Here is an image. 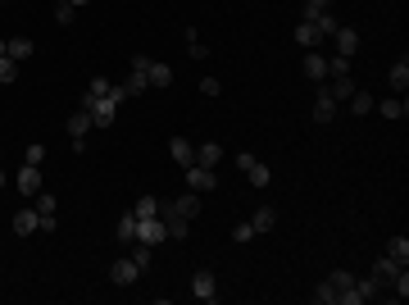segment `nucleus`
<instances>
[{"label":"nucleus","instance_id":"f257e3e1","mask_svg":"<svg viewBox=\"0 0 409 305\" xmlns=\"http://www.w3.org/2000/svg\"><path fill=\"white\" fill-rule=\"evenodd\" d=\"M123 100H128V91H123V87H110V96L82 105V110L91 114V128H114V119H119V105H123Z\"/></svg>","mask_w":409,"mask_h":305},{"label":"nucleus","instance_id":"f03ea898","mask_svg":"<svg viewBox=\"0 0 409 305\" xmlns=\"http://www.w3.org/2000/svg\"><path fill=\"white\" fill-rule=\"evenodd\" d=\"M32 201H37V205H32V209H37V228H41V233H55V223H60V219H55V214H60V201H55L46 187L32 196Z\"/></svg>","mask_w":409,"mask_h":305},{"label":"nucleus","instance_id":"7ed1b4c3","mask_svg":"<svg viewBox=\"0 0 409 305\" xmlns=\"http://www.w3.org/2000/svg\"><path fill=\"white\" fill-rule=\"evenodd\" d=\"M182 183L191 187V192H214V187H219V169H204V164H187L182 169Z\"/></svg>","mask_w":409,"mask_h":305},{"label":"nucleus","instance_id":"20e7f679","mask_svg":"<svg viewBox=\"0 0 409 305\" xmlns=\"http://www.w3.org/2000/svg\"><path fill=\"white\" fill-rule=\"evenodd\" d=\"M237 169H241V174H246L255 187H273V169L264 164V160H255L250 150H241V155H237Z\"/></svg>","mask_w":409,"mask_h":305},{"label":"nucleus","instance_id":"39448f33","mask_svg":"<svg viewBox=\"0 0 409 305\" xmlns=\"http://www.w3.org/2000/svg\"><path fill=\"white\" fill-rule=\"evenodd\" d=\"M136 242H145L150 251H155V246H164V242H169V228H164V219H160V214L136 219Z\"/></svg>","mask_w":409,"mask_h":305},{"label":"nucleus","instance_id":"423d86ee","mask_svg":"<svg viewBox=\"0 0 409 305\" xmlns=\"http://www.w3.org/2000/svg\"><path fill=\"white\" fill-rule=\"evenodd\" d=\"M191 297L204 301V305L219 301V278H214V269H196V273H191Z\"/></svg>","mask_w":409,"mask_h":305},{"label":"nucleus","instance_id":"0eeeda50","mask_svg":"<svg viewBox=\"0 0 409 305\" xmlns=\"http://www.w3.org/2000/svg\"><path fill=\"white\" fill-rule=\"evenodd\" d=\"M136 278H141V264H136L132 255H119V260L110 264V283H114V287H132Z\"/></svg>","mask_w":409,"mask_h":305},{"label":"nucleus","instance_id":"6e6552de","mask_svg":"<svg viewBox=\"0 0 409 305\" xmlns=\"http://www.w3.org/2000/svg\"><path fill=\"white\" fill-rule=\"evenodd\" d=\"M145 73H150V60H145V55H132V73H128V82H123L128 100H132V96H141V91L150 87V78H145Z\"/></svg>","mask_w":409,"mask_h":305},{"label":"nucleus","instance_id":"1a4fd4ad","mask_svg":"<svg viewBox=\"0 0 409 305\" xmlns=\"http://www.w3.org/2000/svg\"><path fill=\"white\" fill-rule=\"evenodd\" d=\"M86 132H91V114L77 105V110L68 114V137H73V150H86Z\"/></svg>","mask_w":409,"mask_h":305},{"label":"nucleus","instance_id":"9d476101","mask_svg":"<svg viewBox=\"0 0 409 305\" xmlns=\"http://www.w3.org/2000/svg\"><path fill=\"white\" fill-rule=\"evenodd\" d=\"M14 187H18V196L32 201V196L41 192V164H23V169H18V178H14Z\"/></svg>","mask_w":409,"mask_h":305},{"label":"nucleus","instance_id":"9b49d317","mask_svg":"<svg viewBox=\"0 0 409 305\" xmlns=\"http://www.w3.org/2000/svg\"><path fill=\"white\" fill-rule=\"evenodd\" d=\"M309 114H314V123H332L337 114H341V105H337L332 96H327V87H323V82H318V96H314V110H309Z\"/></svg>","mask_w":409,"mask_h":305},{"label":"nucleus","instance_id":"f8f14e48","mask_svg":"<svg viewBox=\"0 0 409 305\" xmlns=\"http://www.w3.org/2000/svg\"><path fill=\"white\" fill-rule=\"evenodd\" d=\"M300 73H305L309 82H323V78H327V55H323V51H305V64H300Z\"/></svg>","mask_w":409,"mask_h":305},{"label":"nucleus","instance_id":"ddd939ff","mask_svg":"<svg viewBox=\"0 0 409 305\" xmlns=\"http://www.w3.org/2000/svg\"><path fill=\"white\" fill-rule=\"evenodd\" d=\"M169 155H173V164H178V169L196 164V141H187V137H173V141H169Z\"/></svg>","mask_w":409,"mask_h":305},{"label":"nucleus","instance_id":"4468645a","mask_svg":"<svg viewBox=\"0 0 409 305\" xmlns=\"http://www.w3.org/2000/svg\"><path fill=\"white\" fill-rule=\"evenodd\" d=\"M405 264H396L391 255H377V264H373V278H377V287H391L396 283V273H401Z\"/></svg>","mask_w":409,"mask_h":305},{"label":"nucleus","instance_id":"2eb2a0df","mask_svg":"<svg viewBox=\"0 0 409 305\" xmlns=\"http://www.w3.org/2000/svg\"><path fill=\"white\" fill-rule=\"evenodd\" d=\"M291 41H296L300 51H318V41H323V37L314 32V23H309V18H300V23H296V32H291Z\"/></svg>","mask_w":409,"mask_h":305},{"label":"nucleus","instance_id":"dca6fc26","mask_svg":"<svg viewBox=\"0 0 409 305\" xmlns=\"http://www.w3.org/2000/svg\"><path fill=\"white\" fill-rule=\"evenodd\" d=\"M5 55L23 64V60H32V55H37V41H32V37H9V41H5Z\"/></svg>","mask_w":409,"mask_h":305},{"label":"nucleus","instance_id":"f3484780","mask_svg":"<svg viewBox=\"0 0 409 305\" xmlns=\"http://www.w3.org/2000/svg\"><path fill=\"white\" fill-rule=\"evenodd\" d=\"M305 18H309V23H314V32H318V37H323V41H327V37H332V32H337V27H341V23H337V18H332V9H309V14H305Z\"/></svg>","mask_w":409,"mask_h":305},{"label":"nucleus","instance_id":"a211bd4d","mask_svg":"<svg viewBox=\"0 0 409 305\" xmlns=\"http://www.w3.org/2000/svg\"><path fill=\"white\" fill-rule=\"evenodd\" d=\"M9 228H14V237H32L37 233V209H14V219H9Z\"/></svg>","mask_w":409,"mask_h":305},{"label":"nucleus","instance_id":"6ab92c4d","mask_svg":"<svg viewBox=\"0 0 409 305\" xmlns=\"http://www.w3.org/2000/svg\"><path fill=\"white\" fill-rule=\"evenodd\" d=\"M332 41H337V55H355L359 51V32H355V27H346V23L332 32Z\"/></svg>","mask_w":409,"mask_h":305},{"label":"nucleus","instance_id":"aec40b11","mask_svg":"<svg viewBox=\"0 0 409 305\" xmlns=\"http://www.w3.org/2000/svg\"><path fill=\"white\" fill-rule=\"evenodd\" d=\"M114 237H119L123 246H132V242H136V214H132V209L114 219Z\"/></svg>","mask_w":409,"mask_h":305},{"label":"nucleus","instance_id":"412c9836","mask_svg":"<svg viewBox=\"0 0 409 305\" xmlns=\"http://www.w3.org/2000/svg\"><path fill=\"white\" fill-rule=\"evenodd\" d=\"M250 228H255V233H273V228H278V209H273V205H259L255 214H250Z\"/></svg>","mask_w":409,"mask_h":305},{"label":"nucleus","instance_id":"4be33fe9","mask_svg":"<svg viewBox=\"0 0 409 305\" xmlns=\"http://www.w3.org/2000/svg\"><path fill=\"white\" fill-rule=\"evenodd\" d=\"M219 160H223V146H219V141H200V146H196V164L219 169Z\"/></svg>","mask_w":409,"mask_h":305},{"label":"nucleus","instance_id":"5701e85b","mask_svg":"<svg viewBox=\"0 0 409 305\" xmlns=\"http://www.w3.org/2000/svg\"><path fill=\"white\" fill-rule=\"evenodd\" d=\"M387 82H391L396 96H405V91H409V64H405V60H396V64H391V73H387Z\"/></svg>","mask_w":409,"mask_h":305},{"label":"nucleus","instance_id":"b1692460","mask_svg":"<svg viewBox=\"0 0 409 305\" xmlns=\"http://www.w3.org/2000/svg\"><path fill=\"white\" fill-rule=\"evenodd\" d=\"M145 78H150V87H173V69H169V64H164V60H150V73H145Z\"/></svg>","mask_w":409,"mask_h":305},{"label":"nucleus","instance_id":"393cba45","mask_svg":"<svg viewBox=\"0 0 409 305\" xmlns=\"http://www.w3.org/2000/svg\"><path fill=\"white\" fill-rule=\"evenodd\" d=\"M377 114H382V119H405L409 114V105H405V96H387L382 105H373Z\"/></svg>","mask_w":409,"mask_h":305},{"label":"nucleus","instance_id":"a878e982","mask_svg":"<svg viewBox=\"0 0 409 305\" xmlns=\"http://www.w3.org/2000/svg\"><path fill=\"white\" fill-rule=\"evenodd\" d=\"M173 205H178V214H182V219H196V214H200V192H191V187H187V192H182Z\"/></svg>","mask_w":409,"mask_h":305},{"label":"nucleus","instance_id":"bb28decb","mask_svg":"<svg viewBox=\"0 0 409 305\" xmlns=\"http://www.w3.org/2000/svg\"><path fill=\"white\" fill-rule=\"evenodd\" d=\"M164 228H169V242H187V237H191V223L182 214H169V219H164Z\"/></svg>","mask_w":409,"mask_h":305},{"label":"nucleus","instance_id":"cd10ccee","mask_svg":"<svg viewBox=\"0 0 409 305\" xmlns=\"http://www.w3.org/2000/svg\"><path fill=\"white\" fill-rule=\"evenodd\" d=\"M110 87H114L110 78H91V82H86V91H82V100H77V105H91V100L110 96Z\"/></svg>","mask_w":409,"mask_h":305},{"label":"nucleus","instance_id":"c85d7f7f","mask_svg":"<svg viewBox=\"0 0 409 305\" xmlns=\"http://www.w3.org/2000/svg\"><path fill=\"white\" fill-rule=\"evenodd\" d=\"M346 105H350V114H359V119H364V114H373V105H377V100L368 96V91H359V87H355V91H350V100H346Z\"/></svg>","mask_w":409,"mask_h":305},{"label":"nucleus","instance_id":"c756f323","mask_svg":"<svg viewBox=\"0 0 409 305\" xmlns=\"http://www.w3.org/2000/svg\"><path fill=\"white\" fill-rule=\"evenodd\" d=\"M327 287H332V292H337V301H341V292H350V287H355V273L332 269V273H327Z\"/></svg>","mask_w":409,"mask_h":305},{"label":"nucleus","instance_id":"7c9ffc66","mask_svg":"<svg viewBox=\"0 0 409 305\" xmlns=\"http://www.w3.org/2000/svg\"><path fill=\"white\" fill-rule=\"evenodd\" d=\"M387 255H391L396 264H409V237H405V233L391 237V242H387Z\"/></svg>","mask_w":409,"mask_h":305},{"label":"nucleus","instance_id":"2f4dec72","mask_svg":"<svg viewBox=\"0 0 409 305\" xmlns=\"http://www.w3.org/2000/svg\"><path fill=\"white\" fill-rule=\"evenodd\" d=\"M350 91H355V78L346 73V78H332V91H327V96L341 105V100H350Z\"/></svg>","mask_w":409,"mask_h":305},{"label":"nucleus","instance_id":"473e14b6","mask_svg":"<svg viewBox=\"0 0 409 305\" xmlns=\"http://www.w3.org/2000/svg\"><path fill=\"white\" fill-rule=\"evenodd\" d=\"M132 214H136V219H150V214H160V196H136Z\"/></svg>","mask_w":409,"mask_h":305},{"label":"nucleus","instance_id":"72a5a7b5","mask_svg":"<svg viewBox=\"0 0 409 305\" xmlns=\"http://www.w3.org/2000/svg\"><path fill=\"white\" fill-rule=\"evenodd\" d=\"M182 37H187V46H191V60H209V46L200 41V32H196V27H187Z\"/></svg>","mask_w":409,"mask_h":305},{"label":"nucleus","instance_id":"f704fd0d","mask_svg":"<svg viewBox=\"0 0 409 305\" xmlns=\"http://www.w3.org/2000/svg\"><path fill=\"white\" fill-rule=\"evenodd\" d=\"M0 82H18V60H9V55H0Z\"/></svg>","mask_w":409,"mask_h":305},{"label":"nucleus","instance_id":"c9c22d12","mask_svg":"<svg viewBox=\"0 0 409 305\" xmlns=\"http://www.w3.org/2000/svg\"><path fill=\"white\" fill-rule=\"evenodd\" d=\"M327 73H332V78H346V73H350V55H332V60H327Z\"/></svg>","mask_w":409,"mask_h":305},{"label":"nucleus","instance_id":"e433bc0d","mask_svg":"<svg viewBox=\"0 0 409 305\" xmlns=\"http://www.w3.org/2000/svg\"><path fill=\"white\" fill-rule=\"evenodd\" d=\"M355 292H359V297H364V301H373V297H377V292H382V287H377V278H355Z\"/></svg>","mask_w":409,"mask_h":305},{"label":"nucleus","instance_id":"4c0bfd02","mask_svg":"<svg viewBox=\"0 0 409 305\" xmlns=\"http://www.w3.org/2000/svg\"><path fill=\"white\" fill-rule=\"evenodd\" d=\"M73 14H77V9L68 5V0H55V23H64V27H68V23H73Z\"/></svg>","mask_w":409,"mask_h":305},{"label":"nucleus","instance_id":"58836bf2","mask_svg":"<svg viewBox=\"0 0 409 305\" xmlns=\"http://www.w3.org/2000/svg\"><path fill=\"white\" fill-rule=\"evenodd\" d=\"M314 301L318 305H337V292L327 287V283H318V287H314Z\"/></svg>","mask_w":409,"mask_h":305},{"label":"nucleus","instance_id":"ea45409f","mask_svg":"<svg viewBox=\"0 0 409 305\" xmlns=\"http://www.w3.org/2000/svg\"><path fill=\"white\" fill-rule=\"evenodd\" d=\"M391 292H396V297H401V301L409 297V273H405V269H401V273H396V283H391Z\"/></svg>","mask_w":409,"mask_h":305},{"label":"nucleus","instance_id":"a19ab883","mask_svg":"<svg viewBox=\"0 0 409 305\" xmlns=\"http://www.w3.org/2000/svg\"><path fill=\"white\" fill-rule=\"evenodd\" d=\"M250 237H255V228H250V219H246V223H237V228H232V242H250Z\"/></svg>","mask_w":409,"mask_h":305},{"label":"nucleus","instance_id":"79ce46f5","mask_svg":"<svg viewBox=\"0 0 409 305\" xmlns=\"http://www.w3.org/2000/svg\"><path fill=\"white\" fill-rule=\"evenodd\" d=\"M41 160H46V146H27L23 150V164H41Z\"/></svg>","mask_w":409,"mask_h":305},{"label":"nucleus","instance_id":"37998d69","mask_svg":"<svg viewBox=\"0 0 409 305\" xmlns=\"http://www.w3.org/2000/svg\"><path fill=\"white\" fill-rule=\"evenodd\" d=\"M200 91H204V96H219L223 82H219V78H204V82H200Z\"/></svg>","mask_w":409,"mask_h":305},{"label":"nucleus","instance_id":"c03bdc74","mask_svg":"<svg viewBox=\"0 0 409 305\" xmlns=\"http://www.w3.org/2000/svg\"><path fill=\"white\" fill-rule=\"evenodd\" d=\"M327 5H332V0H305V14L309 9H327Z\"/></svg>","mask_w":409,"mask_h":305},{"label":"nucleus","instance_id":"a18cd8bd","mask_svg":"<svg viewBox=\"0 0 409 305\" xmlns=\"http://www.w3.org/2000/svg\"><path fill=\"white\" fill-rule=\"evenodd\" d=\"M68 5H73V9H82V5H91V0H68Z\"/></svg>","mask_w":409,"mask_h":305},{"label":"nucleus","instance_id":"49530a36","mask_svg":"<svg viewBox=\"0 0 409 305\" xmlns=\"http://www.w3.org/2000/svg\"><path fill=\"white\" fill-rule=\"evenodd\" d=\"M0 55H5V37H0Z\"/></svg>","mask_w":409,"mask_h":305},{"label":"nucleus","instance_id":"de8ad7c7","mask_svg":"<svg viewBox=\"0 0 409 305\" xmlns=\"http://www.w3.org/2000/svg\"><path fill=\"white\" fill-rule=\"evenodd\" d=\"M0 187H5V169H0Z\"/></svg>","mask_w":409,"mask_h":305},{"label":"nucleus","instance_id":"09e8293b","mask_svg":"<svg viewBox=\"0 0 409 305\" xmlns=\"http://www.w3.org/2000/svg\"><path fill=\"white\" fill-rule=\"evenodd\" d=\"M300 5H305V0H300Z\"/></svg>","mask_w":409,"mask_h":305},{"label":"nucleus","instance_id":"8fccbe9b","mask_svg":"<svg viewBox=\"0 0 409 305\" xmlns=\"http://www.w3.org/2000/svg\"><path fill=\"white\" fill-rule=\"evenodd\" d=\"M0 5H5V0H0Z\"/></svg>","mask_w":409,"mask_h":305}]
</instances>
